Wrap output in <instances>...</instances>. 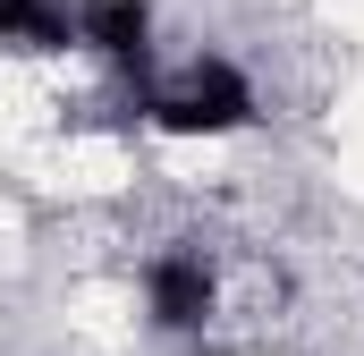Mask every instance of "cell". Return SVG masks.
<instances>
[{"instance_id":"4","label":"cell","mask_w":364,"mask_h":356,"mask_svg":"<svg viewBox=\"0 0 364 356\" xmlns=\"http://www.w3.org/2000/svg\"><path fill=\"white\" fill-rule=\"evenodd\" d=\"M0 51H77V9L68 0H0Z\"/></svg>"},{"instance_id":"2","label":"cell","mask_w":364,"mask_h":356,"mask_svg":"<svg viewBox=\"0 0 364 356\" xmlns=\"http://www.w3.org/2000/svg\"><path fill=\"white\" fill-rule=\"evenodd\" d=\"M144 314H153V331H170V340H195V331L220 314V271L203 263V246H170V255L144 263Z\"/></svg>"},{"instance_id":"1","label":"cell","mask_w":364,"mask_h":356,"mask_svg":"<svg viewBox=\"0 0 364 356\" xmlns=\"http://www.w3.org/2000/svg\"><path fill=\"white\" fill-rule=\"evenodd\" d=\"M136 110H144L161 136H178V145H212V136L255 127V119H263V93H255V77H246L237 60H186L178 77H161V85L136 93Z\"/></svg>"},{"instance_id":"3","label":"cell","mask_w":364,"mask_h":356,"mask_svg":"<svg viewBox=\"0 0 364 356\" xmlns=\"http://www.w3.org/2000/svg\"><path fill=\"white\" fill-rule=\"evenodd\" d=\"M77 51L110 68H153V0H77Z\"/></svg>"}]
</instances>
